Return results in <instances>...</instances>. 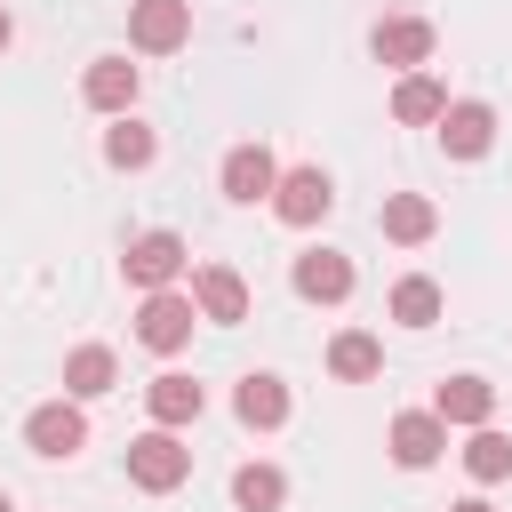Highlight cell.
Segmentation results:
<instances>
[{"label": "cell", "mask_w": 512, "mask_h": 512, "mask_svg": "<svg viewBox=\"0 0 512 512\" xmlns=\"http://www.w3.org/2000/svg\"><path fill=\"white\" fill-rule=\"evenodd\" d=\"M144 408H152V424H160V432H176V424H192V416H200V384L168 368V376H152V384H144Z\"/></svg>", "instance_id": "e0dca14e"}, {"label": "cell", "mask_w": 512, "mask_h": 512, "mask_svg": "<svg viewBox=\"0 0 512 512\" xmlns=\"http://www.w3.org/2000/svg\"><path fill=\"white\" fill-rule=\"evenodd\" d=\"M432 232H440V208H432L424 192H392V200H384V240L416 248V240H432Z\"/></svg>", "instance_id": "ac0fdd59"}, {"label": "cell", "mask_w": 512, "mask_h": 512, "mask_svg": "<svg viewBox=\"0 0 512 512\" xmlns=\"http://www.w3.org/2000/svg\"><path fill=\"white\" fill-rule=\"evenodd\" d=\"M432 416H440V424H472V432H480V424L496 416V384H488V376H448V384H440V400H432Z\"/></svg>", "instance_id": "4fadbf2b"}, {"label": "cell", "mask_w": 512, "mask_h": 512, "mask_svg": "<svg viewBox=\"0 0 512 512\" xmlns=\"http://www.w3.org/2000/svg\"><path fill=\"white\" fill-rule=\"evenodd\" d=\"M232 408H240V424H248V432H272V424H288V384L256 368V376H240Z\"/></svg>", "instance_id": "9a60e30c"}, {"label": "cell", "mask_w": 512, "mask_h": 512, "mask_svg": "<svg viewBox=\"0 0 512 512\" xmlns=\"http://www.w3.org/2000/svg\"><path fill=\"white\" fill-rule=\"evenodd\" d=\"M152 128H136V120H120V128H104V160L112 168H152Z\"/></svg>", "instance_id": "cb8c5ba5"}, {"label": "cell", "mask_w": 512, "mask_h": 512, "mask_svg": "<svg viewBox=\"0 0 512 512\" xmlns=\"http://www.w3.org/2000/svg\"><path fill=\"white\" fill-rule=\"evenodd\" d=\"M448 512H488V504H480V496H464V504H448Z\"/></svg>", "instance_id": "d4e9b609"}, {"label": "cell", "mask_w": 512, "mask_h": 512, "mask_svg": "<svg viewBox=\"0 0 512 512\" xmlns=\"http://www.w3.org/2000/svg\"><path fill=\"white\" fill-rule=\"evenodd\" d=\"M192 320H200V304L176 296V288H160V296L136 304V344H144V352H184V344H192Z\"/></svg>", "instance_id": "7a4b0ae2"}, {"label": "cell", "mask_w": 512, "mask_h": 512, "mask_svg": "<svg viewBox=\"0 0 512 512\" xmlns=\"http://www.w3.org/2000/svg\"><path fill=\"white\" fill-rule=\"evenodd\" d=\"M192 304H200V320H248V280L232 272V264H200L192 272Z\"/></svg>", "instance_id": "9c48e42d"}, {"label": "cell", "mask_w": 512, "mask_h": 512, "mask_svg": "<svg viewBox=\"0 0 512 512\" xmlns=\"http://www.w3.org/2000/svg\"><path fill=\"white\" fill-rule=\"evenodd\" d=\"M368 48H376V64H400V72H416V64L432 56V24H424V16H384Z\"/></svg>", "instance_id": "7c38bea8"}, {"label": "cell", "mask_w": 512, "mask_h": 512, "mask_svg": "<svg viewBox=\"0 0 512 512\" xmlns=\"http://www.w3.org/2000/svg\"><path fill=\"white\" fill-rule=\"evenodd\" d=\"M440 448H448V424H440L432 408H408V416H392V464L424 472V464H440Z\"/></svg>", "instance_id": "30bf717a"}, {"label": "cell", "mask_w": 512, "mask_h": 512, "mask_svg": "<svg viewBox=\"0 0 512 512\" xmlns=\"http://www.w3.org/2000/svg\"><path fill=\"white\" fill-rule=\"evenodd\" d=\"M464 472H472V480H504V472H512V440L480 424V432L464 440Z\"/></svg>", "instance_id": "603a6c76"}, {"label": "cell", "mask_w": 512, "mask_h": 512, "mask_svg": "<svg viewBox=\"0 0 512 512\" xmlns=\"http://www.w3.org/2000/svg\"><path fill=\"white\" fill-rule=\"evenodd\" d=\"M272 192H280V168H272V152H264V144H232V152H224V200L256 208V200H272Z\"/></svg>", "instance_id": "52a82bcc"}, {"label": "cell", "mask_w": 512, "mask_h": 512, "mask_svg": "<svg viewBox=\"0 0 512 512\" xmlns=\"http://www.w3.org/2000/svg\"><path fill=\"white\" fill-rule=\"evenodd\" d=\"M0 512H16V504H8V496H0Z\"/></svg>", "instance_id": "4316f807"}, {"label": "cell", "mask_w": 512, "mask_h": 512, "mask_svg": "<svg viewBox=\"0 0 512 512\" xmlns=\"http://www.w3.org/2000/svg\"><path fill=\"white\" fill-rule=\"evenodd\" d=\"M8 40H16V24H8V8H0V48H8Z\"/></svg>", "instance_id": "484cf974"}, {"label": "cell", "mask_w": 512, "mask_h": 512, "mask_svg": "<svg viewBox=\"0 0 512 512\" xmlns=\"http://www.w3.org/2000/svg\"><path fill=\"white\" fill-rule=\"evenodd\" d=\"M328 208H336V184H328L320 168H288V176H280V192H272V216H280V224H296V232H304V224H320Z\"/></svg>", "instance_id": "8992f818"}, {"label": "cell", "mask_w": 512, "mask_h": 512, "mask_svg": "<svg viewBox=\"0 0 512 512\" xmlns=\"http://www.w3.org/2000/svg\"><path fill=\"white\" fill-rule=\"evenodd\" d=\"M24 448H32V456H80V448H88V416H80V400H48V408H32V416H24Z\"/></svg>", "instance_id": "5b68a950"}, {"label": "cell", "mask_w": 512, "mask_h": 512, "mask_svg": "<svg viewBox=\"0 0 512 512\" xmlns=\"http://www.w3.org/2000/svg\"><path fill=\"white\" fill-rule=\"evenodd\" d=\"M232 504H240V512H280V504H288V480H280L272 464H240V472H232Z\"/></svg>", "instance_id": "44dd1931"}, {"label": "cell", "mask_w": 512, "mask_h": 512, "mask_svg": "<svg viewBox=\"0 0 512 512\" xmlns=\"http://www.w3.org/2000/svg\"><path fill=\"white\" fill-rule=\"evenodd\" d=\"M440 112H448V88H440L432 72H400V88H392V120H408V128H440Z\"/></svg>", "instance_id": "2e32d148"}, {"label": "cell", "mask_w": 512, "mask_h": 512, "mask_svg": "<svg viewBox=\"0 0 512 512\" xmlns=\"http://www.w3.org/2000/svg\"><path fill=\"white\" fill-rule=\"evenodd\" d=\"M128 40L144 56H168L192 40V0H128Z\"/></svg>", "instance_id": "277c9868"}, {"label": "cell", "mask_w": 512, "mask_h": 512, "mask_svg": "<svg viewBox=\"0 0 512 512\" xmlns=\"http://www.w3.org/2000/svg\"><path fill=\"white\" fill-rule=\"evenodd\" d=\"M392 320H400V328H432V320H440V288H432L424 272H408V280L392 288Z\"/></svg>", "instance_id": "7402d4cb"}, {"label": "cell", "mask_w": 512, "mask_h": 512, "mask_svg": "<svg viewBox=\"0 0 512 512\" xmlns=\"http://www.w3.org/2000/svg\"><path fill=\"white\" fill-rule=\"evenodd\" d=\"M440 144H448V160H480V152L496 144V112L472 104V96L448 104V112H440Z\"/></svg>", "instance_id": "8fae6325"}, {"label": "cell", "mask_w": 512, "mask_h": 512, "mask_svg": "<svg viewBox=\"0 0 512 512\" xmlns=\"http://www.w3.org/2000/svg\"><path fill=\"white\" fill-rule=\"evenodd\" d=\"M112 376H120V360H112L104 344H80V352L64 360V392H72V400H96V392H112Z\"/></svg>", "instance_id": "ffe728a7"}, {"label": "cell", "mask_w": 512, "mask_h": 512, "mask_svg": "<svg viewBox=\"0 0 512 512\" xmlns=\"http://www.w3.org/2000/svg\"><path fill=\"white\" fill-rule=\"evenodd\" d=\"M296 296H304V304H344V296H352V256L304 248V256H296Z\"/></svg>", "instance_id": "ba28073f"}, {"label": "cell", "mask_w": 512, "mask_h": 512, "mask_svg": "<svg viewBox=\"0 0 512 512\" xmlns=\"http://www.w3.org/2000/svg\"><path fill=\"white\" fill-rule=\"evenodd\" d=\"M80 96H88L96 112H120V120H128V104H136V64H128V56H96L88 80H80Z\"/></svg>", "instance_id": "5bb4252c"}, {"label": "cell", "mask_w": 512, "mask_h": 512, "mask_svg": "<svg viewBox=\"0 0 512 512\" xmlns=\"http://www.w3.org/2000/svg\"><path fill=\"white\" fill-rule=\"evenodd\" d=\"M120 272H128V288L160 296V288H176V272H184V240H176V232H136L128 256H120Z\"/></svg>", "instance_id": "3957f363"}, {"label": "cell", "mask_w": 512, "mask_h": 512, "mask_svg": "<svg viewBox=\"0 0 512 512\" xmlns=\"http://www.w3.org/2000/svg\"><path fill=\"white\" fill-rule=\"evenodd\" d=\"M128 480H136L144 496H168V488H184V480H192V448H184L176 432H160V424H152V432H136V440H128Z\"/></svg>", "instance_id": "6da1fadb"}, {"label": "cell", "mask_w": 512, "mask_h": 512, "mask_svg": "<svg viewBox=\"0 0 512 512\" xmlns=\"http://www.w3.org/2000/svg\"><path fill=\"white\" fill-rule=\"evenodd\" d=\"M384 368V344L368 336V328H344L336 344H328V376H344V384H368Z\"/></svg>", "instance_id": "d6986e66"}]
</instances>
